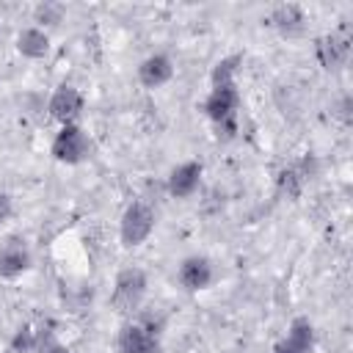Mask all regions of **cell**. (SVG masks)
Wrapping results in <instances>:
<instances>
[{"label":"cell","mask_w":353,"mask_h":353,"mask_svg":"<svg viewBox=\"0 0 353 353\" xmlns=\"http://www.w3.org/2000/svg\"><path fill=\"white\" fill-rule=\"evenodd\" d=\"M201 174H204V165L199 160H185L179 165H174L165 176V190L168 196L174 199H190L199 185H201Z\"/></svg>","instance_id":"obj_10"},{"label":"cell","mask_w":353,"mask_h":353,"mask_svg":"<svg viewBox=\"0 0 353 353\" xmlns=\"http://www.w3.org/2000/svg\"><path fill=\"white\" fill-rule=\"evenodd\" d=\"M176 281L182 290L188 292H201L207 290L212 281H215V268L207 256H199V254H190L179 262L176 268Z\"/></svg>","instance_id":"obj_9"},{"label":"cell","mask_w":353,"mask_h":353,"mask_svg":"<svg viewBox=\"0 0 353 353\" xmlns=\"http://www.w3.org/2000/svg\"><path fill=\"white\" fill-rule=\"evenodd\" d=\"M33 353H69V347L63 345V342H58L50 331H39V342H36V347H33Z\"/></svg>","instance_id":"obj_19"},{"label":"cell","mask_w":353,"mask_h":353,"mask_svg":"<svg viewBox=\"0 0 353 353\" xmlns=\"http://www.w3.org/2000/svg\"><path fill=\"white\" fill-rule=\"evenodd\" d=\"M154 210L146 204V201H132L124 207L121 212V221H119V237H121V245L124 248H138L143 245L152 232H154Z\"/></svg>","instance_id":"obj_3"},{"label":"cell","mask_w":353,"mask_h":353,"mask_svg":"<svg viewBox=\"0 0 353 353\" xmlns=\"http://www.w3.org/2000/svg\"><path fill=\"white\" fill-rule=\"evenodd\" d=\"M149 292V279L141 268H121L116 273L113 290H110V309L116 314H135Z\"/></svg>","instance_id":"obj_2"},{"label":"cell","mask_w":353,"mask_h":353,"mask_svg":"<svg viewBox=\"0 0 353 353\" xmlns=\"http://www.w3.org/2000/svg\"><path fill=\"white\" fill-rule=\"evenodd\" d=\"M11 215H14V199L6 190H0V226L6 221H11Z\"/></svg>","instance_id":"obj_20"},{"label":"cell","mask_w":353,"mask_h":353,"mask_svg":"<svg viewBox=\"0 0 353 353\" xmlns=\"http://www.w3.org/2000/svg\"><path fill=\"white\" fill-rule=\"evenodd\" d=\"M312 350H314V325L309 317H295L287 328V336L273 347V353H312Z\"/></svg>","instance_id":"obj_13"},{"label":"cell","mask_w":353,"mask_h":353,"mask_svg":"<svg viewBox=\"0 0 353 353\" xmlns=\"http://www.w3.org/2000/svg\"><path fill=\"white\" fill-rule=\"evenodd\" d=\"M303 22H306V14H303V8L295 6V3H281V6H276V8L270 11V17H268V25L276 28L281 36H298V33L303 30Z\"/></svg>","instance_id":"obj_14"},{"label":"cell","mask_w":353,"mask_h":353,"mask_svg":"<svg viewBox=\"0 0 353 353\" xmlns=\"http://www.w3.org/2000/svg\"><path fill=\"white\" fill-rule=\"evenodd\" d=\"M30 265H33V254L22 237H11L0 245V279L6 281L19 279L22 273L30 270Z\"/></svg>","instance_id":"obj_11"},{"label":"cell","mask_w":353,"mask_h":353,"mask_svg":"<svg viewBox=\"0 0 353 353\" xmlns=\"http://www.w3.org/2000/svg\"><path fill=\"white\" fill-rule=\"evenodd\" d=\"M336 116H339L345 124H350V97H342V102L336 105Z\"/></svg>","instance_id":"obj_21"},{"label":"cell","mask_w":353,"mask_h":353,"mask_svg":"<svg viewBox=\"0 0 353 353\" xmlns=\"http://www.w3.org/2000/svg\"><path fill=\"white\" fill-rule=\"evenodd\" d=\"M174 77V61L165 52H152L138 63V83L149 91L163 88Z\"/></svg>","instance_id":"obj_12"},{"label":"cell","mask_w":353,"mask_h":353,"mask_svg":"<svg viewBox=\"0 0 353 353\" xmlns=\"http://www.w3.org/2000/svg\"><path fill=\"white\" fill-rule=\"evenodd\" d=\"M204 116L212 121L215 135L229 141L237 135V113H240V91L237 83H223V85H212L204 105H201Z\"/></svg>","instance_id":"obj_1"},{"label":"cell","mask_w":353,"mask_h":353,"mask_svg":"<svg viewBox=\"0 0 353 353\" xmlns=\"http://www.w3.org/2000/svg\"><path fill=\"white\" fill-rule=\"evenodd\" d=\"M116 350L119 353H163L160 334L143 320L124 323L116 334Z\"/></svg>","instance_id":"obj_5"},{"label":"cell","mask_w":353,"mask_h":353,"mask_svg":"<svg viewBox=\"0 0 353 353\" xmlns=\"http://www.w3.org/2000/svg\"><path fill=\"white\" fill-rule=\"evenodd\" d=\"M83 108H85V99H83V94L74 85H58L50 94V102H47L50 116L61 127L63 124H77V119L83 116Z\"/></svg>","instance_id":"obj_8"},{"label":"cell","mask_w":353,"mask_h":353,"mask_svg":"<svg viewBox=\"0 0 353 353\" xmlns=\"http://www.w3.org/2000/svg\"><path fill=\"white\" fill-rule=\"evenodd\" d=\"M314 174H317V157H314V154H306V157H301V160L284 165V168L276 174V188H279L281 196L298 199V196L303 193V188L314 179Z\"/></svg>","instance_id":"obj_7"},{"label":"cell","mask_w":353,"mask_h":353,"mask_svg":"<svg viewBox=\"0 0 353 353\" xmlns=\"http://www.w3.org/2000/svg\"><path fill=\"white\" fill-rule=\"evenodd\" d=\"M36 342H39V331H33L30 325H22L11 339V350L14 353H33Z\"/></svg>","instance_id":"obj_17"},{"label":"cell","mask_w":353,"mask_h":353,"mask_svg":"<svg viewBox=\"0 0 353 353\" xmlns=\"http://www.w3.org/2000/svg\"><path fill=\"white\" fill-rule=\"evenodd\" d=\"M14 44H17L19 55H25L30 61H41L50 52V33L41 30L39 25H30V28H22L17 33V41Z\"/></svg>","instance_id":"obj_15"},{"label":"cell","mask_w":353,"mask_h":353,"mask_svg":"<svg viewBox=\"0 0 353 353\" xmlns=\"http://www.w3.org/2000/svg\"><path fill=\"white\" fill-rule=\"evenodd\" d=\"M240 63H243V58H240V55H226V58H221V61L212 66V74H210L212 85L237 83L234 77H237V69H240Z\"/></svg>","instance_id":"obj_16"},{"label":"cell","mask_w":353,"mask_h":353,"mask_svg":"<svg viewBox=\"0 0 353 353\" xmlns=\"http://www.w3.org/2000/svg\"><path fill=\"white\" fill-rule=\"evenodd\" d=\"M61 17H63V8L55 6V3H41V6H36V22H39L41 30H44V25H58Z\"/></svg>","instance_id":"obj_18"},{"label":"cell","mask_w":353,"mask_h":353,"mask_svg":"<svg viewBox=\"0 0 353 353\" xmlns=\"http://www.w3.org/2000/svg\"><path fill=\"white\" fill-rule=\"evenodd\" d=\"M314 58L325 72L342 69L350 58V33H347V28L342 25L339 30H331V33L320 36L317 44H314Z\"/></svg>","instance_id":"obj_6"},{"label":"cell","mask_w":353,"mask_h":353,"mask_svg":"<svg viewBox=\"0 0 353 353\" xmlns=\"http://www.w3.org/2000/svg\"><path fill=\"white\" fill-rule=\"evenodd\" d=\"M50 154L63 165H80L91 157V138L80 124H63L50 143Z\"/></svg>","instance_id":"obj_4"}]
</instances>
